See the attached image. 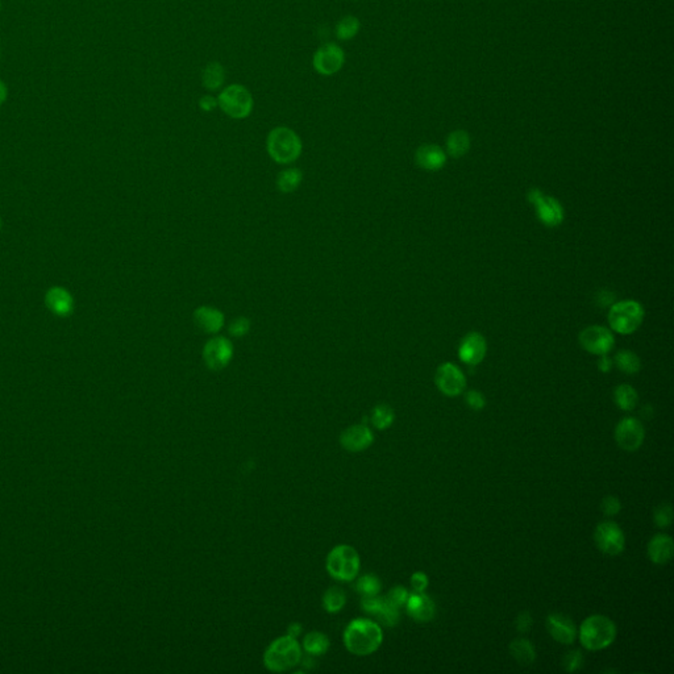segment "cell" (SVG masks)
<instances>
[{"label":"cell","mask_w":674,"mask_h":674,"mask_svg":"<svg viewBox=\"0 0 674 674\" xmlns=\"http://www.w3.org/2000/svg\"><path fill=\"white\" fill-rule=\"evenodd\" d=\"M528 202L535 208L538 219L549 228H555L562 224L565 219V210L556 198L544 194L539 188L529 190Z\"/></svg>","instance_id":"ba28073f"},{"label":"cell","mask_w":674,"mask_h":674,"mask_svg":"<svg viewBox=\"0 0 674 674\" xmlns=\"http://www.w3.org/2000/svg\"><path fill=\"white\" fill-rule=\"evenodd\" d=\"M594 540L599 551L608 556H618L624 551L625 538L616 523L610 521L599 523L594 532Z\"/></svg>","instance_id":"9c48e42d"},{"label":"cell","mask_w":674,"mask_h":674,"mask_svg":"<svg viewBox=\"0 0 674 674\" xmlns=\"http://www.w3.org/2000/svg\"><path fill=\"white\" fill-rule=\"evenodd\" d=\"M415 162L419 168L435 171L445 165L447 153L438 145L425 144L418 148V151L415 153Z\"/></svg>","instance_id":"44dd1931"},{"label":"cell","mask_w":674,"mask_h":674,"mask_svg":"<svg viewBox=\"0 0 674 674\" xmlns=\"http://www.w3.org/2000/svg\"><path fill=\"white\" fill-rule=\"evenodd\" d=\"M601 508L603 511V514L607 515V516H614L616 514H619L621 508H622V505L619 502V499L616 497H612V495H608L606 497L602 503H601Z\"/></svg>","instance_id":"f35d334b"},{"label":"cell","mask_w":674,"mask_h":674,"mask_svg":"<svg viewBox=\"0 0 674 674\" xmlns=\"http://www.w3.org/2000/svg\"><path fill=\"white\" fill-rule=\"evenodd\" d=\"M408 597H410V594L403 586H397V588L390 590V592L386 595L388 602L392 603L394 606L398 607V608L401 606H405Z\"/></svg>","instance_id":"74e56055"},{"label":"cell","mask_w":674,"mask_h":674,"mask_svg":"<svg viewBox=\"0 0 674 674\" xmlns=\"http://www.w3.org/2000/svg\"><path fill=\"white\" fill-rule=\"evenodd\" d=\"M199 107L205 112H211L212 110H215L218 107V99L211 97V95H205L199 101Z\"/></svg>","instance_id":"7bdbcfd3"},{"label":"cell","mask_w":674,"mask_h":674,"mask_svg":"<svg viewBox=\"0 0 674 674\" xmlns=\"http://www.w3.org/2000/svg\"><path fill=\"white\" fill-rule=\"evenodd\" d=\"M347 603L345 592L338 588L327 590L323 597V606L329 614H337Z\"/></svg>","instance_id":"1f68e13d"},{"label":"cell","mask_w":674,"mask_h":674,"mask_svg":"<svg viewBox=\"0 0 674 674\" xmlns=\"http://www.w3.org/2000/svg\"><path fill=\"white\" fill-rule=\"evenodd\" d=\"M0 224H1V223H0Z\"/></svg>","instance_id":"7dc6e473"},{"label":"cell","mask_w":674,"mask_h":674,"mask_svg":"<svg viewBox=\"0 0 674 674\" xmlns=\"http://www.w3.org/2000/svg\"><path fill=\"white\" fill-rule=\"evenodd\" d=\"M531 625H532V618H531L529 612H523V614H521V615L518 616V619H516V628H518L522 634L527 632V631H529Z\"/></svg>","instance_id":"b9f144b4"},{"label":"cell","mask_w":674,"mask_h":674,"mask_svg":"<svg viewBox=\"0 0 674 674\" xmlns=\"http://www.w3.org/2000/svg\"><path fill=\"white\" fill-rule=\"evenodd\" d=\"M303 647L310 656H321L328 651L329 640L324 634L314 631L305 635Z\"/></svg>","instance_id":"83f0119b"},{"label":"cell","mask_w":674,"mask_h":674,"mask_svg":"<svg viewBox=\"0 0 674 674\" xmlns=\"http://www.w3.org/2000/svg\"><path fill=\"white\" fill-rule=\"evenodd\" d=\"M232 357L234 345L227 337H212L203 348V360L211 371H221L227 368Z\"/></svg>","instance_id":"30bf717a"},{"label":"cell","mask_w":674,"mask_h":674,"mask_svg":"<svg viewBox=\"0 0 674 674\" xmlns=\"http://www.w3.org/2000/svg\"><path fill=\"white\" fill-rule=\"evenodd\" d=\"M614 399L616 405L623 411H632L639 402L636 390L629 385H619L614 391Z\"/></svg>","instance_id":"4316f807"},{"label":"cell","mask_w":674,"mask_h":674,"mask_svg":"<svg viewBox=\"0 0 674 674\" xmlns=\"http://www.w3.org/2000/svg\"><path fill=\"white\" fill-rule=\"evenodd\" d=\"M395 419L392 408L388 405H378L371 412V423L377 429H386Z\"/></svg>","instance_id":"d6a6232c"},{"label":"cell","mask_w":674,"mask_h":674,"mask_svg":"<svg viewBox=\"0 0 674 674\" xmlns=\"http://www.w3.org/2000/svg\"><path fill=\"white\" fill-rule=\"evenodd\" d=\"M327 571L337 581L351 582L360 572V556L351 545H337L327 557Z\"/></svg>","instance_id":"8992f818"},{"label":"cell","mask_w":674,"mask_h":674,"mask_svg":"<svg viewBox=\"0 0 674 674\" xmlns=\"http://www.w3.org/2000/svg\"><path fill=\"white\" fill-rule=\"evenodd\" d=\"M471 149V136L465 131H455L447 138V153L453 158H461Z\"/></svg>","instance_id":"cb8c5ba5"},{"label":"cell","mask_w":674,"mask_h":674,"mask_svg":"<svg viewBox=\"0 0 674 674\" xmlns=\"http://www.w3.org/2000/svg\"><path fill=\"white\" fill-rule=\"evenodd\" d=\"M599 357H601V360L598 361V368H599V371H603V373H607V371H611V368H612V361L607 357V354H605V355H599Z\"/></svg>","instance_id":"ee69618b"},{"label":"cell","mask_w":674,"mask_h":674,"mask_svg":"<svg viewBox=\"0 0 674 674\" xmlns=\"http://www.w3.org/2000/svg\"><path fill=\"white\" fill-rule=\"evenodd\" d=\"M411 586L415 592H424V590L428 588V577L421 572L412 574Z\"/></svg>","instance_id":"60d3db41"},{"label":"cell","mask_w":674,"mask_h":674,"mask_svg":"<svg viewBox=\"0 0 674 674\" xmlns=\"http://www.w3.org/2000/svg\"><path fill=\"white\" fill-rule=\"evenodd\" d=\"M249 329H251V321L247 318H237L228 327L229 334L235 337H242L248 335Z\"/></svg>","instance_id":"8d00e7d4"},{"label":"cell","mask_w":674,"mask_h":674,"mask_svg":"<svg viewBox=\"0 0 674 674\" xmlns=\"http://www.w3.org/2000/svg\"><path fill=\"white\" fill-rule=\"evenodd\" d=\"M374 441L371 429L364 424H357L347 428L341 436V447L349 452H361L369 448Z\"/></svg>","instance_id":"e0dca14e"},{"label":"cell","mask_w":674,"mask_h":674,"mask_svg":"<svg viewBox=\"0 0 674 674\" xmlns=\"http://www.w3.org/2000/svg\"><path fill=\"white\" fill-rule=\"evenodd\" d=\"M405 607L408 615L419 623L431 622L436 614V606L434 601L424 592L411 594L405 602Z\"/></svg>","instance_id":"ffe728a7"},{"label":"cell","mask_w":674,"mask_h":674,"mask_svg":"<svg viewBox=\"0 0 674 674\" xmlns=\"http://www.w3.org/2000/svg\"><path fill=\"white\" fill-rule=\"evenodd\" d=\"M361 605L368 614L374 615L381 623L388 627L395 625L399 621L398 607L390 603L386 597L385 598H379L377 595L364 597Z\"/></svg>","instance_id":"2e32d148"},{"label":"cell","mask_w":674,"mask_h":674,"mask_svg":"<svg viewBox=\"0 0 674 674\" xmlns=\"http://www.w3.org/2000/svg\"><path fill=\"white\" fill-rule=\"evenodd\" d=\"M195 325L207 335H216L224 327V314L211 305H201L194 311Z\"/></svg>","instance_id":"d6986e66"},{"label":"cell","mask_w":674,"mask_h":674,"mask_svg":"<svg viewBox=\"0 0 674 674\" xmlns=\"http://www.w3.org/2000/svg\"><path fill=\"white\" fill-rule=\"evenodd\" d=\"M302 660L301 644L290 635L273 641L265 652L264 664L271 672H286Z\"/></svg>","instance_id":"3957f363"},{"label":"cell","mask_w":674,"mask_h":674,"mask_svg":"<svg viewBox=\"0 0 674 674\" xmlns=\"http://www.w3.org/2000/svg\"><path fill=\"white\" fill-rule=\"evenodd\" d=\"M435 384L447 397H457L466 388V378L458 366L452 362L440 365L435 374Z\"/></svg>","instance_id":"4fadbf2b"},{"label":"cell","mask_w":674,"mask_h":674,"mask_svg":"<svg viewBox=\"0 0 674 674\" xmlns=\"http://www.w3.org/2000/svg\"><path fill=\"white\" fill-rule=\"evenodd\" d=\"M608 324L612 331L621 335H631L640 328L644 321V308L636 301H622L610 307Z\"/></svg>","instance_id":"5b68a950"},{"label":"cell","mask_w":674,"mask_h":674,"mask_svg":"<svg viewBox=\"0 0 674 674\" xmlns=\"http://www.w3.org/2000/svg\"><path fill=\"white\" fill-rule=\"evenodd\" d=\"M674 553L673 539L668 535H658L648 544V557L652 562L664 565L672 560Z\"/></svg>","instance_id":"7402d4cb"},{"label":"cell","mask_w":674,"mask_h":674,"mask_svg":"<svg viewBox=\"0 0 674 674\" xmlns=\"http://www.w3.org/2000/svg\"><path fill=\"white\" fill-rule=\"evenodd\" d=\"M614 335L610 329L601 325H590L579 334L582 348L595 355H605L614 348Z\"/></svg>","instance_id":"7c38bea8"},{"label":"cell","mask_w":674,"mask_h":674,"mask_svg":"<svg viewBox=\"0 0 674 674\" xmlns=\"http://www.w3.org/2000/svg\"><path fill=\"white\" fill-rule=\"evenodd\" d=\"M584 664V656L579 651H572V652H568L565 656H564V660H562V665H564V669L569 673H573L575 671H578Z\"/></svg>","instance_id":"d590c367"},{"label":"cell","mask_w":674,"mask_h":674,"mask_svg":"<svg viewBox=\"0 0 674 674\" xmlns=\"http://www.w3.org/2000/svg\"><path fill=\"white\" fill-rule=\"evenodd\" d=\"M7 99V87L0 81V105Z\"/></svg>","instance_id":"bcb514c9"},{"label":"cell","mask_w":674,"mask_h":674,"mask_svg":"<svg viewBox=\"0 0 674 674\" xmlns=\"http://www.w3.org/2000/svg\"><path fill=\"white\" fill-rule=\"evenodd\" d=\"M614 364L625 374H636L641 369L640 358L631 351L618 352L614 358Z\"/></svg>","instance_id":"f546056e"},{"label":"cell","mask_w":674,"mask_h":674,"mask_svg":"<svg viewBox=\"0 0 674 674\" xmlns=\"http://www.w3.org/2000/svg\"><path fill=\"white\" fill-rule=\"evenodd\" d=\"M224 79H225L224 68L219 62H211L203 70L202 84L210 91L219 90L224 84Z\"/></svg>","instance_id":"484cf974"},{"label":"cell","mask_w":674,"mask_h":674,"mask_svg":"<svg viewBox=\"0 0 674 674\" xmlns=\"http://www.w3.org/2000/svg\"><path fill=\"white\" fill-rule=\"evenodd\" d=\"M218 105L229 118H248L253 111L252 94L241 84H229L220 92Z\"/></svg>","instance_id":"52a82bcc"},{"label":"cell","mask_w":674,"mask_h":674,"mask_svg":"<svg viewBox=\"0 0 674 674\" xmlns=\"http://www.w3.org/2000/svg\"><path fill=\"white\" fill-rule=\"evenodd\" d=\"M466 403L468 405L472 408V410H475V411H479L482 410L485 405H486V399L485 397L479 392V391H475V390H472V391H468L466 392Z\"/></svg>","instance_id":"ab89813d"},{"label":"cell","mask_w":674,"mask_h":674,"mask_svg":"<svg viewBox=\"0 0 674 674\" xmlns=\"http://www.w3.org/2000/svg\"><path fill=\"white\" fill-rule=\"evenodd\" d=\"M361 28V23L355 16L348 15L342 17L336 27V36L340 41H349L357 36Z\"/></svg>","instance_id":"4dcf8cb0"},{"label":"cell","mask_w":674,"mask_h":674,"mask_svg":"<svg viewBox=\"0 0 674 674\" xmlns=\"http://www.w3.org/2000/svg\"><path fill=\"white\" fill-rule=\"evenodd\" d=\"M510 653L516 662H519L523 666L531 665L535 658V648L531 644V641L527 639H516L510 644Z\"/></svg>","instance_id":"d4e9b609"},{"label":"cell","mask_w":674,"mask_h":674,"mask_svg":"<svg viewBox=\"0 0 674 674\" xmlns=\"http://www.w3.org/2000/svg\"><path fill=\"white\" fill-rule=\"evenodd\" d=\"M302 632V625L298 623H292L288 627V635L292 638H297Z\"/></svg>","instance_id":"f6af8a7d"},{"label":"cell","mask_w":674,"mask_h":674,"mask_svg":"<svg viewBox=\"0 0 674 674\" xmlns=\"http://www.w3.org/2000/svg\"><path fill=\"white\" fill-rule=\"evenodd\" d=\"M266 149L273 161L286 165L299 158L302 153V141L292 129L277 127L268 135Z\"/></svg>","instance_id":"277c9868"},{"label":"cell","mask_w":674,"mask_h":674,"mask_svg":"<svg viewBox=\"0 0 674 674\" xmlns=\"http://www.w3.org/2000/svg\"><path fill=\"white\" fill-rule=\"evenodd\" d=\"M547 628L555 640L569 645L577 638V627L573 621L564 614H551L547 618Z\"/></svg>","instance_id":"ac0fdd59"},{"label":"cell","mask_w":674,"mask_h":674,"mask_svg":"<svg viewBox=\"0 0 674 674\" xmlns=\"http://www.w3.org/2000/svg\"><path fill=\"white\" fill-rule=\"evenodd\" d=\"M345 62L344 51L337 44H325L315 51L312 58V66L324 77H329L338 73Z\"/></svg>","instance_id":"8fae6325"},{"label":"cell","mask_w":674,"mask_h":674,"mask_svg":"<svg viewBox=\"0 0 674 674\" xmlns=\"http://www.w3.org/2000/svg\"><path fill=\"white\" fill-rule=\"evenodd\" d=\"M384 632L379 624L369 619H354L344 631L347 649L357 656H369L382 644Z\"/></svg>","instance_id":"6da1fadb"},{"label":"cell","mask_w":674,"mask_h":674,"mask_svg":"<svg viewBox=\"0 0 674 674\" xmlns=\"http://www.w3.org/2000/svg\"><path fill=\"white\" fill-rule=\"evenodd\" d=\"M488 352L486 338L478 332H471L464 337L458 347L460 360L471 366H475L484 361Z\"/></svg>","instance_id":"9a60e30c"},{"label":"cell","mask_w":674,"mask_h":674,"mask_svg":"<svg viewBox=\"0 0 674 674\" xmlns=\"http://www.w3.org/2000/svg\"><path fill=\"white\" fill-rule=\"evenodd\" d=\"M381 581L374 574H366L357 581V591L362 597H374L381 591Z\"/></svg>","instance_id":"836d02e7"},{"label":"cell","mask_w":674,"mask_h":674,"mask_svg":"<svg viewBox=\"0 0 674 674\" xmlns=\"http://www.w3.org/2000/svg\"><path fill=\"white\" fill-rule=\"evenodd\" d=\"M616 638V627L605 615H591L579 628V641L588 651H601L610 647Z\"/></svg>","instance_id":"7a4b0ae2"},{"label":"cell","mask_w":674,"mask_h":674,"mask_svg":"<svg viewBox=\"0 0 674 674\" xmlns=\"http://www.w3.org/2000/svg\"><path fill=\"white\" fill-rule=\"evenodd\" d=\"M645 438L644 425L635 418H625L615 428V440L625 452L638 451Z\"/></svg>","instance_id":"5bb4252c"},{"label":"cell","mask_w":674,"mask_h":674,"mask_svg":"<svg viewBox=\"0 0 674 674\" xmlns=\"http://www.w3.org/2000/svg\"><path fill=\"white\" fill-rule=\"evenodd\" d=\"M47 304L51 311L60 316H68L74 308L71 295L61 287L51 288L47 294Z\"/></svg>","instance_id":"603a6c76"},{"label":"cell","mask_w":674,"mask_h":674,"mask_svg":"<svg viewBox=\"0 0 674 674\" xmlns=\"http://www.w3.org/2000/svg\"><path fill=\"white\" fill-rule=\"evenodd\" d=\"M302 182V171L299 168H286L277 177V187L279 191L288 194L295 191Z\"/></svg>","instance_id":"f1b7e54d"},{"label":"cell","mask_w":674,"mask_h":674,"mask_svg":"<svg viewBox=\"0 0 674 674\" xmlns=\"http://www.w3.org/2000/svg\"><path fill=\"white\" fill-rule=\"evenodd\" d=\"M653 519L660 528H666L673 522V508L671 505H660L653 512Z\"/></svg>","instance_id":"e575fe53"}]
</instances>
